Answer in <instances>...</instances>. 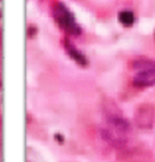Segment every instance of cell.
<instances>
[{
    "instance_id": "1",
    "label": "cell",
    "mask_w": 155,
    "mask_h": 162,
    "mask_svg": "<svg viewBox=\"0 0 155 162\" xmlns=\"http://www.w3.org/2000/svg\"><path fill=\"white\" fill-rule=\"evenodd\" d=\"M135 69L138 70L133 76V86L148 88L155 85V63L149 60H139L135 63Z\"/></svg>"
},
{
    "instance_id": "2",
    "label": "cell",
    "mask_w": 155,
    "mask_h": 162,
    "mask_svg": "<svg viewBox=\"0 0 155 162\" xmlns=\"http://www.w3.org/2000/svg\"><path fill=\"white\" fill-rule=\"evenodd\" d=\"M54 18L56 21L59 22V25L66 31V32L72 34V35H79L81 34V28L78 25L75 16L69 12L67 8H65L62 3L56 4L54 8Z\"/></svg>"
},
{
    "instance_id": "3",
    "label": "cell",
    "mask_w": 155,
    "mask_h": 162,
    "mask_svg": "<svg viewBox=\"0 0 155 162\" xmlns=\"http://www.w3.org/2000/svg\"><path fill=\"white\" fill-rule=\"evenodd\" d=\"M155 121V108L151 104H142L138 107L135 112V123L139 129L148 130L154 126Z\"/></svg>"
},
{
    "instance_id": "4",
    "label": "cell",
    "mask_w": 155,
    "mask_h": 162,
    "mask_svg": "<svg viewBox=\"0 0 155 162\" xmlns=\"http://www.w3.org/2000/svg\"><path fill=\"white\" fill-rule=\"evenodd\" d=\"M119 21L123 26H132L135 23V13L132 10H122L119 13Z\"/></svg>"
},
{
    "instance_id": "5",
    "label": "cell",
    "mask_w": 155,
    "mask_h": 162,
    "mask_svg": "<svg viewBox=\"0 0 155 162\" xmlns=\"http://www.w3.org/2000/svg\"><path fill=\"white\" fill-rule=\"evenodd\" d=\"M67 50H69V53H70V56H72V58H75L79 64H82V66L87 64V58H85V56H84L82 53H79L78 50L72 48V47H69V45H67Z\"/></svg>"
}]
</instances>
